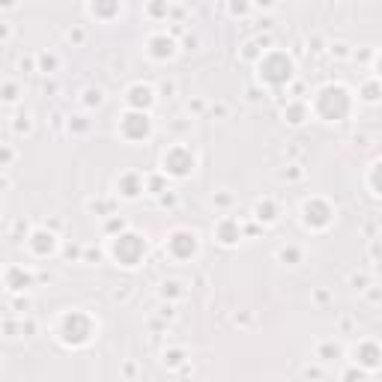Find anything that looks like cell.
<instances>
[{
	"mask_svg": "<svg viewBox=\"0 0 382 382\" xmlns=\"http://www.w3.org/2000/svg\"><path fill=\"white\" fill-rule=\"evenodd\" d=\"M96 332V325L93 320L84 314V310H72V314H66L57 325V335H60V341L66 347H84V344H90V337Z\"/></svg>",
	"mask_w": 382,
	"mask_h": 382,
	"instance_id": "obj_1",
	"label": "cell"
},
{
	"mask_svg": "<svg viewBox=\"0 0 382 382\" xmlns=\"http://www.w3.org/2000/svg\"><path fill=\"white\" fill-rule=\"evenodd\" d=\"M314 108L322 120H344L349 114L352 102H349V93L344 87H325V90L317 93Z\"/></svg>",
	"mask_w": 382,
	"mask_h": 382,
	"instance_id": "obj_2",
	"label": "cell"
},
{
	"mask_svg": "<svg viewBox=\"0 0 382 382\" xmlns=\"http://www.w3.org/2000/svg\"><path fill=\"white\" fill-rule=\"evenodd\" d=\"M147 254V242L135 233H125V236H117L114 239V257L123 263V266H137L140 257Z\"/></svg>",
	"mask_w": 382,
	"mask_h": 382,
	"instance_id": "obj_3",
	"label": "cell"
},
{
	"mask_svg": "<svg viewBox=\"0 0 382 382\" xmlns=\"http://www.w3.org/2000/svg\"><path fill=\"white\" fill-rule=\"evenodd\" d=\"M290 75H293V63H290L287 54H269V57L260 63V78L275 84V87L290 81Z\"/></svg>",
	"mask_w": 382,
	"mask_h": 382,
	"instance_id": "obj_4",
	"label": "cell"
},
{
	"mask_svg": "<svg viewBox=\"0 0 382 382\" xmlns=\"http://www.w3.org/2000/svg\"><path fill=\"white\" fill-rule=\"evenodd\" d=\"M167 251H171L174 260H189L197 254V236L191 230H176L167 239Z\"/></svg>",
	"mask_w": 382,
	"mask_h": 382,
	"instance_id": "obj_5",
	"label": "cell"
},
{
	"mask_svg": "<svg viewBox=\"0 0 382 382\" xmlns=\"http://www.w3.org/2000/svg\"><path fill=\"white\" fill-rule=\"evenodd\" d=\"M120 132H123L125 140H144L150 135V117L144 114V111H132V114L123 117Z\"/></svg>",
	"mask_w": 382,
	"mask_h": 382,
	"instance_id": "obj_6",
	"label": "cell"
},
{
	"mask_svg": "<svg viewBox=\"0 0 382 382\" xmlns=\"http://www.w3.org/2000/svg\"><path fill=\"white\" fill-rule=\"evenodd\" d=\"M194 167V155L186 147H174L171 152H164V171H171L174 176H189Z\"/></svg>",
	"mask_w": 382,
	"mask_h": 382,
	"instance_id": "obj_7",
	"label": "cell"
},
{
	"mask_svg": "<svg viewBox=\"0 0 382 382\" xmlns=\"http://www.w3.org/2000/svg\"><path fill=\"white\" fill-rule=\"evenodd\" d=\"M329 221H332V209L325 206L322 201L305 203V224H308V227H325Z\"/></svg>",
	"mask_w": 382,
	"mask_h": 382,
	"instance_id": "obj_8",
	"label": "cell"
},
{
	"mask_svg": "<svg viewBox=\"0 0 382 382\" xmlns=\"http://www.w3.org/2000/svg\"><path fill=\"white\" fill-rule=\"evenodd\" d=\"M356 361H361L364 367H379L382 364V349L376 344H364L361 349H356Z\"/></svg>",
	"mask_w": 382,
	"mask_h": 382,
	"instance_id": "obj_9",
	"label": "cell"
},
{
	"mask_svg": "<svg viewBox=\"0 0 382 382\" xmlns=\"http://www.w3.org/2000/svg\"><path fill=\"white\" fill-rule=\"evenodd\" d=\"M90 9L96 18H114L120 12V0H93Z\"/></svg>",
	"mask_w": 382,
	"mask_h": 382,
	"instance_id": "obj_10",
	"label": "cell"
},
{
	"mask_svg": "<svg viewBox=\"0 0 382 382\" xmlns=\"http://www.w3.org/2000/svg\"><path fill=\"white\" fill-rule=\"evenodd\" d=\"M129 105H135V108H150L152 105V90L150 87H144V84H137V87H132L129 90Z\"/></svg>",
	"mask_w": 382,
	"mask_h": 382,
	"instance_id": "obj_11",
	"label": "cell"
},
{
	"mask_svg": "<svg viewBox=\"0 0 382 382\" xmlns=\"http://www.w3.org/2000/svg\"><path fill=\"white\" fill-rule=\"evenodd\" d=\"M30 248L39 254V257H45V254H51V251H54V236H51V233H45V230L33 233V239H30Z\"/></svg>",
	"mask_w": 382,
	"mask_h": 382,
	"instance_id": "obj_12",
	"label": "cell"
},
{
	"mask_svg": "<svg viewBox=\"0 0 382 382\" xmlns=\"http://www.w3.org/2000/svg\"><path fill=\"white\" fill-rule=\"evenodd\" d=\"M150 45H152V57H171V54H174V42H171V39H164V36L152 39Z\"/></svg>",
	"mask_w": 382,
	"mask_h": 382,
	"instance_id": "obj_13",
	"label": "cell"
},
{
	"mask_svg": "<svg viewBox=\"0 0 382 382\" xmlns=\"http://www.w3.org/2000/svg\"><path fill=\"white\" fill-rule=\"evenodd\" d=\"M371 186L376 189V194H382V162L373 164V171H371Z\"/></svg>",
	"mask_w": 382,
	"mask_h": 382,
	"instance_id": "obj_14",
	"label": "cell"
},
{
	"mask_svg": "<svg viewBox=\"0 0 382 382\" xmlns=\"http://www.w3.org/2000/svg\"><path fill=\"white\" fill-rule=\"evenodd\" d=\"M376 69H379V78H382V54H379V63H376Z\"/></svg>",
	"mask_w": 382,
	"mask_h": 382,
	"instance_id": "obj_15",
	"label": "cell"
}]
</instances>
